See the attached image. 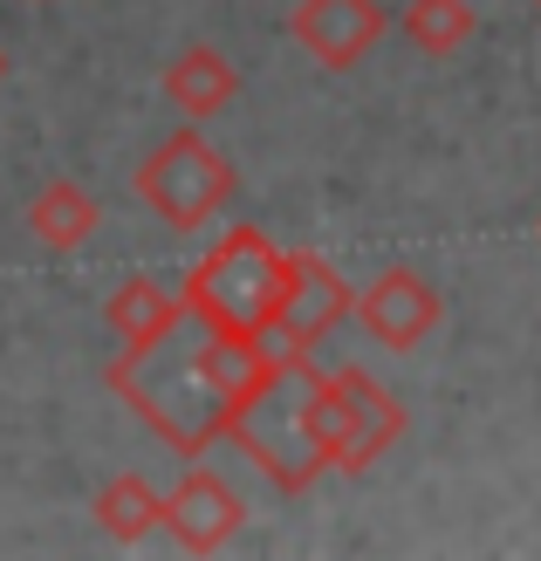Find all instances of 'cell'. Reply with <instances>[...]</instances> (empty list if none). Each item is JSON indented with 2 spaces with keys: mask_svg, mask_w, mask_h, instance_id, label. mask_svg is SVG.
Wrapping results in <instances>:
<instances>
[{
  "mask_svg": "<svg viewBox=\"0 0 541 561\" xmlns=\"http://www.w3.org/2000/svg\"><path fill=\"white\" fill-rule=\"evenodd\" d=\"M165 96H172L192 124H206L240 96V69L226 62L213 42H192V48H179L172 62H165Z\"/></svg>",
  "mask_w": 541,
  "mask_h": 561,
  "instance_id": "cell-10",
  "label": "cell"
},
{
  "mask_svg": "<svg viewBox=\"0 0 541 561\" xmlns=\"http://www.w3.org/2000/svg\"><path fill=\"white\" fill-rule=\"evenodd\" d=\"M234 164H226L213 145H206V130H172L165 145L137 164V199H145L172 233H199L213 213L234 206Z\"/></svg>",
  "mask_w": 541,
  "mask_h": 561,
  "instance_id": "cell-4",
  "label": "cell"
},
{
  "mask_svg": "<svg viewBox=\"0 0 541 561\" xmlns=\"http://www.w3.org/2000/svg\"><path fill=\"white\" fill-rule=\"evenodd\" d=\"M0 76H8V48H0Z\"/></svg>",
  "mask_w": 541,
  "mask_h": 561,
  "instance_id": "cell-15",
  "label": "cell"
},
{
  "mask_svg": "<svg viewBox=\"0 0 541 561\" xmlns=\"http://www.w3.org/2000/svg\"><path fill=\"white\" fill-rule=\"evenodd\" d=\"M226 438L268 472L281 493H308L329 472V438H336V383L308 363V350L281 343L274 377L226 417Z\"/></svg>",
  "mask_w": 541,
  "mask_h": 561,
  "instance_id": "cell-1",
  "label": "cell"
},
{
  "mask_svg": "<svg viewBox=\"0 0 541 561\" xmlns=\"http://www.w3.org/2000/svg\"><path fill=\"white\" fill-rule=\"evenodd\" d=\"M397 27H405V42H412L418 55H460V48L473 42L480 14L466 8V0H405Z\"/></svg>",
  "mask_w": 541,
  "mask_h": 561,
  "instance_id": "cell-14",
  "label": "cell"
},
{
  "mask_svg": "<svg viewBox=\"0 0 541 561\" xmlns=\"http://www.w3.org/2000/svg\"><path fill=\"white\" fill-rule=\"evenodd\" d=\"M336 383V438H329V472H370L397 438H405V404L370 377V370H329Z\"/></svg>",
  "mask_w": 541,
  "mask_h": 561,
  "instance_id": "cell-5",
  "label": "cell"
},
{
  "mask_svg": "<svg viewBox=\"0 0 541 561\" xmlns=\"http://www.w3.org/2000/svg\"><path fill=\"white\" fill-rule=\"evenodd\" d=\"M97 227H103V206L76 179H48L35 192V206H27V233H35L48 254H76L82 240H97Z\"/></svg>",
  "mask_w": 541,
  "mask_h": 561,
  "instance_id": "cell-12",
  "label": "cell"
},
{
  "mask_svg": "<svg viewBox=\"0 0 541 561\" xmlns=\"http://www.w3.org/2000/svg\"><path fill=\"white\" fill-rule=\"evenodd\" d=\"M350 280L336 274L323 254L308 247H289V288H281V316H274V343L289 350H316L323 335L350 316Z\"/></svg>",
  "mask_w": 541,
  "mask_h": 561,
  "instance_id": "cell-8",
  "label": "cell"
},
{
  "mask_svg": "<svg viewBox=\"0 0 541 561\" xmlns=\"http://www.w3.org/2000/svg\"><path fill=\"white\" fill-rule=\"evenodd\" d=\"M289 27H295L302 55H316L323 69L343 76V69H357L363 55L384 42L391 14H384V0H295Z\"/></svg>",
  "mask_w": 541,
  "mask_h": 561,
  "instance_id": "cell-9",
  "label": "cell"
},
{
  "mask_svg": "<svg viewBox=\"0 0 541 561\" xmlns=\"http://www.w3.org/2000/svg\"><path fill=\"white\" fill-rule=\"evenodd\" d=\"M103 322L117 329L124 350H145V343H158V335H172L185 322V301L165 288V280L131 274V280H117V295L103 301Z\"/></svg>",
  "mask_w": 541,
  "mask_h": 561,
  "instance_id": "cell-11",
  "label": "cell"
},
{
  "mask_svg": "<svg viewBox=\"0 0 541 561\" xmlns=\"http://www.w3.org/2000/svg\"><path fill=\"white\" fill-rule=\"evenodd\" d=\"M281 288H289V247H274L261 227H226L206 254L185 267V316L219 335H274Z\"/></svg>",
  "mask_w": 541,
  "mask_h": 561,
  "instance_id": "cell-3",
  "label": "cell"
},
{
  "mask_svg": "<svg viewBox=\"0 0 541 561\" xmlns=\"http://www.w3.org/2000/svg\"><path fill=\"white\" fill-rule=\"evenodd\" d=\"M97 527L110 541H145L151 527H158V486L145 480V472H117V480H103L97 493Z\"/></svg>",
  "mask_w": 541,
  "mask_h": 561,
  "instance_id": "cell-13",
  "label": "cell"
},
{
  "mask_svg": "<svg viewBox=\"0 0 541 561\" xmlns=\"http://www.w3.org/2000/svg\"><path fill=\"white\" fill-rule=\"evenodd\" d=\"M158 527H165V535H172L185 554H219V548L240 541L247 500L226 486L213 466H192L172 493H158Z\"/></svg>",
  "mask_w": 541,
  "mask_h": 561,
  "instance_id": "cell-7",
  "label": "cell"
},
{
  "mask_svg": "<svg viewBox=\"0 0 541 561\" xmlns=\"http://www.w3.org/2000/svg\"><path fill=\"white\" fill-rule=\"evenodd\" d=\"M350 316L363 322V335L377 350H418L425 335L446 322V295L418 267H384L370 288L350 295Z\"/></svg>",
  "mask_w": 541,
  "mask_h": 561,
  "instance_id": "cell-6",
  "label": "cell"
},
{
  "mask_svg": "<svg viewBox=\"0 0 541 561\" xmlns=\"http://www.w3.org/2000/svg\"><path fill=\"white\" fill-rule=\"evenodd\" d=\"M534 8H541V0H534Z\"/></svg>",
  "mask_w": 541,
  "mask_h": 561,
  "instance_id": "cell-16",
  "label": "cell"
},
{
  "mask_svg": "<svg viewBox=\"0 0 541 561\" xmlns=\"http://www.w3.org/2000/svg\"><path fill=\"white\" fill-rule=\"evenodd\" d=\"M103 383L117 390L179 459H206L226 438V404H219V390L206 383V370H199V356H192V316L145 350H117Z\"/></svg>",
  "mask_w": 541,
  "mask_h": 561,
  "instance_id": "cell-2",
  "label": "cell"
}]
</instances>
